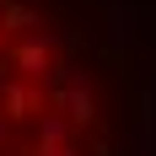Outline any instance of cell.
Here are the masks:
<instances>
[{
	"label": "cell",
	"instance_id": "cell-1",
	"mask_svg": "<svg viewBox=\"0 0 156 156\" xmlns=\"http://www.w3.org/2000/svg\"><path fill=\"white\" fill-rule=\"evenodd\" d=\"M0 156H156L151 0H0Z\"/></svg>",
	"mask_w": 156,
	"mask_h": 156
}]
</instances>
